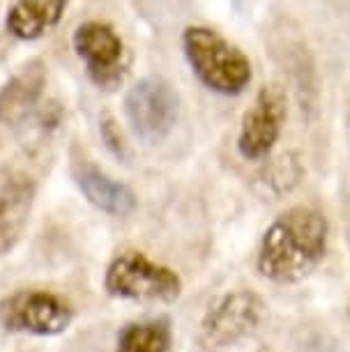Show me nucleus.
Here are the masks:
<instances>
[{
	"instance_id": "11",
	"label": "nucleus",
	"mask_w": 350,
	"mask_h": 352,
	"mask_svg": "<svg viewBox=\"0 0 350 352\" xmlns=\"http://www.w3.org/2000/svg\"><path fill=\"white\" fill-rule=\"evenodd\" d=\"M46 88V65L42 60L25 63L10 81L0 88V122L19 127L37 109Z\"/></svg>"
},
{
	"instance_id": "8",
	"label": "nucleus",
	"mask_w": 350,
	"mask_h": 352,
	"mask_svg": "<svg viewBox=\"0 0 350 352\" xmlns=\"http://www.w3.org/2000/svg\"><path fill=\"white\" fill-rule=\"evenodd\" d=\"M72 46L85 65L88 78L104 90H113L127 72V49L111 23L83 21L72 35Z\"/></svg>"
},
{
	"instance_id": "1",
	"label": "nucleus",
	"mask_w": 350,
	"mask_h": 352,
	"mask_svg": "<svg viewBox=\"0 0 350 352\" xmlns=\"http://www.w3.org/2000/svg\"><path fill=\"white\" fill-rule=\"evenodd\" d=\"M327 242V217L309 205H293L263 232L256 254V270L272 283H300L322 263Z\"/></svg>"
},
{
	"instance_id": "5",
	"label": "nucleus",
	"mask_w": 350,
	"mask_h": 352,
	"mask_svg": "<svg viewBox=\"0 0 350 352\" xmlns=\"http://www.w3.org/2000/svg\"><path fill=\"white\" fill-rule=\"evenodd\" d=\"M74 322V307L51 290H17L0 300V327L12 334L61 336Z\"/></svg>"
},
{
	"instance_id": "4",
	"label": "nucleus",
	"mask_w": 350,
	"mask_h": 352,
	"mask_svg": "<svg viewBox=\"0 0 350 352\" xmlns=\"http://www.w3.org/2000/svg\"><path fill=\"white\" fill-rule=\"evenodd\" d=\"M122 111L131 134L145 145H157L180 120V92L166 78L145 76L124 92Z\"/></svg>"
},
{
	"instance_id": "3",
	"label": "nucleus",
	"mask_w": 350,
	"mask_h": 352,
	"mask_svg": "<svg viewBox=\"0 0 350 352\" xmlns=\"http://www.w3.org/2000/svg\"><path fill=\"white\" fill-rule=\"evenodd\" d=\"M104 290L116 300L168 304L182 295V278L175 270L150 261L143 251H122L107 265Z\"/></svg>"
},
{
	"instance_id": "13",
	"label": "nucleus",
	"mask_w": 350,
	"mask_h": 352,
	"mask_svg": "<svg viewBox=\"0 0 350 352\" xmlns=\"http://www.w3.org/2000/svg\"><path fill=\"white\" fill-rule=\"evenodd\" d=\"M113 352H173V327L166 318L131 322L118 334Z\"/></svg>"
},
{
	"instance_id": "15",
	"label": "nucleus",
	"mask_w": 350,
	"mask_h": 352,
	"mask_svg": "<svg viewBox=\"0 0 350 352\" xmlns=\"http://www.w3.org/2000/svg\"><path fill=\"white\" fill-rule=\"evenodd\" d=\"M102 127H104V138H107V141H109V143H107L109 148L113 150L118 157H120V155H124L122 136L118 134V129H116V122H113V120H107V122L102 124Z\"/></svg>"
},
{
	"instance_id": "12",
	"label": "nucleus",
	"mask_w": 350,
	"mask_h": 352,
	"mask_svg": "<svg viewBox=\"0 0 350 352\" xmlns=\"http://www.w3.org/2000/svg\"><path fill=\"white\" fill-rule=\"evenodd\" d=\"M65 10L63 0H19L5 14V28L21 42H35L61 23Z\"/></svg>"
},
{
	"instance_id": "7",
	"label": "nucleus",
	"mask_w": 350,
	"mask_h": 352,
	"mask_svg": "<svg viewBox=\"0 0 350 352\" xmlns=\"http://www.w3.org/2000/svg\"><path fill=\"white\" fill-rule=\"evenodd\" d=\"M288 116V97L281 83H265L244 111L237 131V155L244 162H261L274 150Z\"/></svg>"
},
{
	"instance_id": "9",
	"label": "nucleus",
	"mask_w": 350,
	"mask_h": 352,
	"mask_svg": "<svg viewBox=\"0 0 350 352\" xmlns=\"http://www.w3.org/2000/svg\"><path fill=\"white\" fill-rule=\"evenodd\" d=\"M37 198L35 180L21 168L0 166V256L21 242Z\"/></svg>"
},
{
	"instance_id": "14",
	"label": "nucleus",
	"mask_w": 350,
	"mask_h": 352,
	"mask_svg": "<svg viewBox=\"0 0 350 352\" xmlns=\"http://www.w3.org/2000/svg\"><path fill=\"white\" fill-rule=\"evenodd\" d=\"M302 175H305V168H302L297 155H283L274 159V164H270L265 173L267 196H272V201H279L283 194H290L300 184Z\"/></svg>"
},
{
	"instance_id": "10",
	"label": "nucleus",
	"mask_w": 350,
	"mask_h": 352,
	"mask_svg": "<svg viewBox=\"0 0 350 352\" xmlns=\"http://www.w3.org/2000/svg\"><path fill=\"white\" fill-rule=\"evenodd\" d=\"M72 180L92 208L116 219H127L138 208V198L129 184L116 180L90 159H76L72 164Z\"/></svg>"
},
{
	"instance_id": "16",
	"label": "nucleus",
	"mask_w": 350,
	"mask_h": 352,
	"mask_svg": "<svg viewBox=\"0 0 350 352\" xmlns=\"http://www.w3.org/2000/svg\"><path fill=\"white\" fill-rule=\"evenodd\" d=\"M259 352H274V350H272V348H267V345H265V348H261Z\"/></svg>"
},
{
	"instance_id": "6",
	"label": "nucleus",
	"mask_w": 350,
	"mask_h": 352,
	"mask_svg": "<svg viewBox=\"0 0 350 352\" xmlns=\"http://www.w3.org/2000/svg\"><path fill=\"white\" fill-rule=\"evenodd\" d=\"M267 304L256 290L240 288L217 300L201 320V343L208 350H221L240 343L261 327Z\"/></svg>"
},
{
	"instance_id": "17",
	"label": "nucleus",
	"mask_w": 350,
	"mask_h": 352,
	"mask_svg": "<svg viewBox=\"0 0 350 352\" xmlns=\"http://www.w3.org/2000/svg\"><path fill=\"white\" fill-rule=\"evenodd\" d=\"M348 242H350V235H348Z\"/></svg>"
},
{
	"instance_id": "2",
	"label": "nucleus",
	"mask_w": 350,
	"mask_h": 352,
	"mask_svg": "<svg viewBox=\"0 0 350 352\" xmlns=\"http://www.w3.org/2000/svg\"><path fill=\"white\" fill-rule=\"evenodd\" d=\"M182 51L198 81L217 95H242L252 83L254 67L247 53L208 25L184 28Z\"/></svg>"
}]
</instances>
